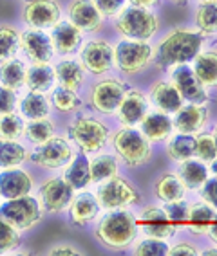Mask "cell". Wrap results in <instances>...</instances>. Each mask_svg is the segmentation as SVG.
Listing matches in <instances>:
<instances>
[{
    "label": "cell",
    "instance_id": "41",
    "mask_svg": "<svg viewBox=\"0 0 217 256\" xmlns=\"http://www.w3.org/2000/svg\"><path fill=\"white\" fill-rule=\"evenodd\" d=\"M22 244V234L17 228L0 216V254H11Z\"/></svg>",
    "mask_w": 217,
    "mask_h": 256
},
{
    "label": "cell",
    "instance_id": "2",
    "mask_svg": "<svg viewBox=\"0 0 217 256\" xmlns=\"http://www.w3.org/2000/svg\"><path fill=\"white\" fill-rule=\"evenodd\" d=\"M94 236L107 249H112V251L127 249L138 236V220L134 213L127 208L107 211V215L100 218L94 229Z\"/></svg>",
    "mask_w": 217,
    "mask_h": 256
},
{
    "label": "cell",
    "instance_id": "3",
    "mask_svg": "<svg viewBox=\"0 0 217 256\" xmlns=\"http://www.w3.org/2000/svg\"><path fill=\"white\" fill-rule=\"evenodd\" d=\"M152 142L145 138L141 130L134 126H123L112 136V148L125 166L138 168L147 164L152 157Z\"/></svg>",
    "mask_w": 217,
    "mask_h": 256
},
{
    "label": "cell",
    "instance_id": "15",
    "mask_svg": "<svg viewBox=\"0 0 217 256\" xmlns=\"http://www.w3.org/2000/svg\"><path fill=\"white\" fill-rule=\"evenodd\" d=\"M172 83L179 90L181 98L188 101V103H201V105H204L208 101L206 87L199 82L194 69L188 67L186 64L172 67Z\"/></svg>",
    "mask_w": 217,
    "mask_h": 256
},
{
    "label": "cell",
    "instance_id": "52",
    "mask_svg": "<svg viewBox=\"0 0 217 256\" xmlns=\"http://www.w3.org/2000/svg\"><path fill=\"white\" fill-rule=\"evenodd\" d=\"M208 236H210V240H212L213 244H217V215L215 218H213L212 226H210V229H208Z\"/></svg>",
    "mask_w": 217,
    "mask_h": 256
},
{
    "label": "cell",
    "instance_id": "56",
    "mask_svg": "<svg viewBox=\"0 0 217 256\" xmlns=\"http://www.w3.org/2000/svg\"><path fill=\"white\" fill-rule=\"evenodd\" d=\"M172 2H174V4H186L188 0H172Z\"/></svg>",
    "mask_w": 217,
    "mask_h": 256
},
{
    "label": "cell",
    "instance_id": "32",
    "mask_svg": "<svg viewBox=\"0 0 217 256\" xmlns=\"http://www.w3.org/2000/svg\"><path fill=\"white\" fill-rule=\"evenodd\" d=\"M26 70H28L26 64L17 56L0 62V85L17 92L26 82Z\"/></svg>",
    "mask_w": 217,
    "mask_h": 256
},
{
    "label": "cell",
    "instance_id": "33",
    "mask_svg": "<svg viewBox=\"0 0 217 256\" xmlns=\"http://www.w3.org/2000/svg\"><path fill=\"white\" fill-rule=\"evenodd\" d=\"M29 152L19 141L0 139V168H17L28 160Z\"/></svg>",
    "mask_w": 217,
    "mask_h": 256
},
{
    "label": "cell",
    "instance_id": "5",
    "mask_svg": "<svg viewBox=\"0 0 217 256\" xmlns=\"http://www.w3.org/2000/svg\"><path fill=\"white\" fill-rule=\"evenodd\" d=\"M154 50L150 44L145 40H129L123 38L114 47L116 67L127 76L143 72L152 62Z\"/></svg>",
    "mask_w": 217,
    "mask_h": 256
},
{
    "label": "cell",
    "instance_id": "29",
    "mask_svg": "<svg viewBox=\"0 0 217 256\" xmlns=\"http://www.w3.org/2000/svg\"><path fill=\"white\" fill-rule=\"evenodd\" d=\"M62 177L74 188L83 190L91 184V160L87 159V154H78L71 159V162L65 166V172Z\"/></svg>",
    "mask_w": 217,
    "mask_h": 256
},
{
    "label": "cell",
    "instance_id": "53",
    "mask_svg": "<svg viewBox=\"0 0 217 256\" xmlns=\"http://www.w3.org/2000/svg\"><path fill=\"white\" fill-rule=\"evenodd\" d=\"M203 256H217V247H210V249H204L203 252H201Z\"/></svg>",
    "mask_w": 217,
    "mask_h": 256
},
{
    "label": "cell",
    "instance_id": "36",
    "mask_svg": "<svg viewBox=\"0 0 217 256\" xmlns=\"http://www.w3.org/2000/svg\"><path fill=\"white\" fill-rule=\"evenodd\" d=\"M24 136L31 144L38 146V144L46 142L47 139H51L55 136V123L49 118L29 119L24 126Z\"/></svg>",
    "mask_w": 217,
    "mask_h": 256
},
{
    "label": "cell",
    "instance_id": "34",
    "mask_svg": "<svg viewBox=\"0 0 217 256\" xmlns=\"http://www.w3.org/2000/svg\"><path fill=\"white\" fill-rule=\"evenodd\" d=\"M195 154V138L192 134H177L166 144V156L176 162L192 159Z\"/></svg>",
    "mask_w": 217,
    "mask_h": 256
},
{
    "label": "cell",
    "instance_id": "40",
    "mask_svg": "<svg viewBox=\"0 0 217 256\" xmlns=\"http://www.w3.org/2000/svg\"><path fill=\"white\" fill-rule=\"evenodd\" d=\"M51 105L55 106L58 112H62V114H71V112H76L78 108H82V100H80V96L76 94V90L56 87V88H53Z\"/></svg>",
    "mask_w": 217,
    "mask_h": 256
},
{
    "label": "cell",
    "instance_id": "50",
    "mask_svg": "<svg viewBox=\"0 0 217 256\" xmlns=\"http://www.w3.org/2000/svg\"><path fill=\"white\" fill-rule=\"evenodd\" d=\"M47 254H53V256H78L82 254L80 249H76L74 246H69V244H60V246H55L51 247Z\"/></svg>",
    "mask_w": 217,
    "mask_h": 256
},
{
    "label": "cell",
    "instance_id": "54",
    "mask_svg": "<svg viewBox=\"0 0 217 256\" xmlns=\"http://www.w3.org/2000/svg\"><path fill=\"white\" fill-rule=\"evenodd\" d=\"M210 170H212V174H213V175H215V177H217V157H215V159L212 160V162H210Z\"/></svg>",
    "mask_w": 217,
    "mask_h": 256
},
{
    "label": "cell",
    "instance_id": "20",
    "mask_svg": "<svg viewBox=\"0 0 217 256\" xmlns=\"http://www.w3.org/2000/svg\"><path fill=\"white\" fill-rule=\"evenodd\" d=\"M49 34H51L55 52H58V54H62V56L76 52L83 42V32L80 31L73 22H69V20L56 22L51 28Z\"/></svg>",
    "mask_w": 217,
    "mask_h": 256
},
{
    "label": "cell",
    "instance_id": "23",
    "mask_svg": "<svg viewBox=\"0 0 217 256\" xmlns=\"http://www.w3.org/2000/svg\"><path fill=\"white\" fill-rule=\"evenodd\" d=\"M150 100L157 108L165 112V114H176L177 110L183 106V98H181L179 90L174 87L172 82H156L150 87Z\"/></svg>",
    "mask_w": 217,
    "mask_h": 256
},
{
    "label": "cell",
    "instance_id": "25",
    "mask_svg": "<svg viewBox=\"0 0 217 256\" xmlns=\"http://www.w3.org/2000/svg\"><path fill=\"white\" fill-rule=\"evenodd\" d=\"M17 108H19V114L24 119H28V121L29 119L49 118V114H51V100L44 92L28 90V94H24L17 101Z\"/></svg>",
    "mask_w": 217,
    "mask_h": 256
},
{
    "label": "cell",
    "instance_id": "27",
    "mask_svg": "<svg viewBox=\"0 0 217 256\" xmlns=\"http://www.w3.org/2000/svg\"><path fill=\"white\" fill-rule=\"evenodd\" d=\"M55 76L58 87L78 92V88L83 85V80H85V69L80 62L67 58L55 65Z\"/></svg>",
    "mask_w": 217,
    "mask_h": 256
},
{
    "label": "cell",
    "instance_id": "11",
    "mask_svg": "<svg viewBox=\"0 0 217 256\" xmlns=\"http://www.w3.org/2000/svg\"><path fill=\"white\" fill-rule=\"evenodd\" d=\"M80 64L83 65L85 72L96 76L107 74L114 67V47L102 38L85 42L80 50Z\"/></svg>",
    "mask_w": 217,
    "mask_h": 256
},
{
    "label": "cell",
    "instance_id": "45",
    "mask_svg": "<svg viewBox=\"0 0 217 256\" xmlns=\"http://www.w3.org/2000/svg\"><path fill=\"white\" fill-rule=\"evenodd\" d=\"M165 213L168 216V220L172 222L174 228H181V226L186 224V220H188V211H190V204L183 200H176V202H166L165 204Z\"/></svg>",
    "mask_w": 217,
    "mask_h": 256
},
{
    "label": "cell",
    "instance_id": "37",
    "mask_svg": "<svg viewBox=\"0 0 217 256\" xmlns=\"http://www.w3.org/2000/svg\"><path fill=\"white\" fill-rule=\"evenodd\" d=\"M195 26L203 34H217V0L199 2L195 10Z\"/></svg>",
    "mask_w": 217,
    "mask_h": 256
},
{
    "label": "cell",
    "instance_id": "16",
    "mask_svg": "<svg viewBox=\"0 0 217 256\" xmlns=\"http://www.w3.org/2000/svg\"><path fill=\"white\" fill-rule=\"evenodd\" d=\"M148 112V100L141 90H125L123 100L116 108V118L123 126H136Z\"/></svg>",
    "mask_w": 217,
    "mask_h": 256
},
{
    "label": "cell",
    "instance_id": "14",
    "mask_svg": "<svg viewBox=\"0 0 217 256\" xmlns=\"http://www.w3.org/2000/svg\"><path fill=\"white\" fill-rule=\"evenodd\" d=\"M125 90L127 88H125V85L120 80H102V82L94 83L93 87H91L89 103L100 114H112V112H116L120 101L123 100Z\"/></svg>",
    "mask_w": 217,
    "mask_h": 256
},
{
    "label": "cell",
    "instance_id": "9",
    "mask_svg": "<svg viewBox=\"0 0 217 256\" xmlns=\"http://www.w3.org/2000/svg\"><path fill=\"white\" fill-rule=\"evenodd\" d=\"M73 157H74V152L73 146H71V142L64 138L53 136L46 142L35 146V150L29 154L28 159L31 160L33 164L40 166V168L58 170V168H65L71 162Z\"/></svg>",
    "mask_w": 217,
    "mask_h": 256
},
{
    "label": "cell",
    "instance_id": "18",
    "mask_svg": "<svg viewBox=\"0 0 217 256\" xmlns=\"http://www.w3.org/2000/svg\"><path fill=\"white\" fill-rule=\"evenodd\" d=\"M33 190V177L28 170L20 168H6L0 172V197L10 200L29 195Z\"/></svg>",
    "mask_w": 217,
    "mask_h": 256
},
{
    "label": "cell",
    "instance_id": "39",
    "mask_svg": "<svg viewBox=\"0 0 217 256\" xmlns=\"http://www.w3.org/2000/svg\"><path fill=\"white\" fill-rule=\"evenodd\" d=\"M20 50V31L11 24H0V62L15 58Z\"/></svg>",
    "mask_w": 217,
    "mask_h": 256
},
{
    "label": "cell",
    "instance_id": "47",
    "mask_svg": "<svg viewBox=\"0 0 217 256\" xmlns=\"http://www.w3.org/2000/svg\"><path fill=\"white\" fill-rule=\"evenodd\" d=\"M199 193H201L203 202H206L208 206H212L213 210H217V177L206 178L203 186L199 188Z\"/></svg>",
    "mask_w": 217,
    "mask_h": 256
},
{
    "label": "cell",
    "instance_id": "8",
    "mask_svg": "<svg viewBox=\"0 0 217 256\" xmlns=\"http://www.w3.org/2000/svg\"><path fill=\"white\" fill-rule=\"evenodd\" d=\"M96 198L100 202V208L111 211V210H125L132 206L139 200V195L136 188L118 175L102 180L96 190Z\"/></svg>",
    "mask_w": 217,
    "mask_h": 256
},
{
    "label": "cell",
    "instance_id": "51",
    "mask_svg": "<svg viewBox=\"0 0 217 256\" xmlns=\"http://www.w3.org/2000/svg\"><path fill=\"white\" fill-rule=\"evenodd\" d=\"M132 6H138V8H147V10H150V8H156L157 4H159V0H129Z\"/></svg>",
    "mask_w": 217,
    "mask_h": 256
},
{
    "label": "cell",
    "instance_id": "28",
    "mask_svg": "<svg viewBox=\"0 0 217 256\" xmlns=\"http://www.w3.org/2000/svg\"><path fill=\"white\" fill-rule=\"evenodd\" d=\"M208 166L206 162L199 160L197 157H192V159H186L183 162H179V168H177V177L181 178V182L185 184L186 190H199L203 186L204 180L208 178Z\"/></svg>",
    "mask_w": 217,
    "mask_h": 256
},
{
    "label": "cell",
    "instance_id": "44",
    "mask_svg": "<svg viewBox=\"0 0 217 256\" xmlns=\"http://www.w3.org/2000/svg\"><path fill=\"white\" fill-rule=\"evenodd\" d=\"M194 157H197L203 162H212L217 157V148L213 142L212 134H197L195 136V154Z\"/></svg>",
    "mask_w": 217,
    "mask_h": 256
},
{
    "label": "cell",
    "instance_id": "17",
    "mask_svg": "<svg viewBox=\"0 0 217 256\" xmlns=\"http://www.w3.org/2000/svg\"><path fill=\"white\" fill-rule=\"evenodd\" d=\"M67 14L69 22H73L82 32H98L103 26V16L93 0H73L67 8Z\"/></svg>",
    "mask_w": 217,
    "mask_h": 256
},
{
    "label": "cell",
    "instance_id": "35",
    "mask_svg": "<svg viewBox=\"0 0 217 256\" xmlns=\"http://www.w3.org/2000/svg\"><path fill=\"white\" fill-rule=\"evenodd\" d=\"M213 218H215L213 208L208 206L206 202H201V204H192V206H190L186 224L194 231V234H206L210 226H212Z\"/></svg>",
    "mask_w": 217,
    "mask_h": 256
},
{
    "label": "cell",
    "instance_id": "6",
    "mask_svg": "<svg viewBox=\"0 0 217 256\" xmlns=\"http://www.w3.org/2000/svg\"><path fill=\"white\" fill-rule=\"evenodd\" d=\"M69 138L83 154H96L109 141V128L100 119L82 116L69 124Z\"/></svg>",
    "mask_w": 217,
    "mask_h": 256
},
{
    "label": "cell",
    "instance_id": "10",
    "mask_svg": "<svg viewBox=\"0 0 217 256\" xmlns=\"http://www.w3.org/2000/svg\"><path fill=\"white\" fill-rule=\"evenodd\" d=\"M74 197V188L64 177L46 178L38 188V202L42 210L51 215H58L69 208Z\"/></svg>",
    "mask_w": 217,
    "mask_h": 256
},
{
    "label": "cell",
    "instance_id": "49",
    "mask_svg": "<svg viewBox=\"0 0 217 256\" xmlns=\"http://www.w3.org/2000/svg\"><path fill=\"white\" fill-rule=\"evenodd\" d=\"M197 251L190 242H177L168 247V256H195Z\"/></svg>",
    "mask_w": 217,
    "mask_h": 256
},
{
    "label": "cell",
    "instance_id": "13",
    "mask_svg": "<svg viewBox=\"0 0 217 256\" xmlns=\"http://www.w3.org/2000/svg\"><path fill=\"white\" fill-rule=\"evenodd\" d=\"M20 49L31 64H51L55 56L51 34L46 32V29L28 28L20 32Z\"/></svg>",
    "mask_w": 217,
    "mask_h": 256
},
{
    "label": "cell",
    "instance_id": "46",
    "mask_svg": "<svg viewBox=\"0 0 217 256\" xmlns=\"http://www.w3.org/2000/svg\"><path fill=\"white\" fill-rule=\"evenodd\" d=\"M103 18H116L127 8L129 0H93Z\"/></svg>",
    "mask_w": 217,
    "mask_h": 256
},
{
    "label": "cell",
    "instance_id": "38",
    "mask_svg": "<svg viewBox=\"0 0 217 256\" xmlns=\"http://www.w3.org/2000/svg\"><path fill=\"white\" fill-rule=\"evenodd\" d=\"M118 175V160L111 154H100L91 160V182L100 184L102 180Z\"/></svg>",
    "mask_w": 217,
    "mask_h": 256
},
{
    "label": "cell",
    "instance_id": "55",
    "mask_svg": "<svg viewBox=\"0 0 217 256\" xmlns=\"http://www.w3.org/2000/svg\"><path fill=\"white\" fill-rule=\"evenodd\" d=\"M212 138H213V142H215V148H217V126H213Z\"/></svg>",
    "mask_w": 217,
    "mask_h": 256
},
{
    "label": "cell",
    "instance_id": "30",
    "mask_svg": "<svg viewBox=\"0 0 217 256\" xmlns=\"http://www.w3.org/2000/svg\"><path fill=\"white\" fill-rule=\"evenodd\" d=\"M154 193L156 197L161 202H176L183 200L186 193L185 184L181 182V178L177 177V174H172V172H166V174L159 175V178L154 184Z\"/></svg>",
    "mask_w": 217,
    "mask_h": 256
},
{
    "label": "cell",
    "instance_id": "57",
    "mask_svg": "<svg viewBox=\"0 0 217 256\" xmlns=\"http://www.w3.org/2000/svg\"><path fill=\"white\" fill-rule=\"evenodd\" d=\"M199 2H212V0H199Z\"/></svg>",
    "mask_w": 217,
    "mask_h": 256
},
{
    "label": "cell",
    "instance_id": "4",
    "mask_svg": "<svg viewBox=\"0 0 217 256\" xmlns=\"http://www.w3.org/2000/svg\"><path fill=\"white\" fill-rule=\"evenodd\" d=\"M114 26L116 31L123 38L148 42L150 38L156 36L157 29H159V18L154 11L147 10V8L130 6L116 16Z\"/></svg>",
    "mask_w": 217,
    "mask_h": 256
},
{
    "label": "cell",
    "instance_id": "19",
    "mask_svg": "<svg viewBox=\"0 0 217 256\" xmlns=\"http://www.w3.org/2000/svg\"><path fill=\"white\" fill-rule=\"evenodd\" d=\"M138 228H141V231L147 236L161 238V240H168V238L176 234V228L168 220L165 210L156 206H148L141 211L138 220Z\"/></svg>",
    "mask_w": 217,
    "mask_h": 256
},
{
    "label": "cell",
    "instance_id": "7",
    "mask_svg": "<svg viewBox=\"0 0 217 256\" xmlns=\"http://www.w3.org/2000/svg\"><path fill=\"white\" fill-rule=\"evenodd\" d=\"M44 210H42L38 198L31 195H24L19 198H10L0 206V216L6 218L13 228L22 231L35 228L42 220Z\"/></svg>",
    "mask_w": 217,
    "mask_h": 256
},
{
    "label": "cell",
    "instance_id": "22",
    "mask_svg": "<svg viewBox=\"0 0 217 256\" xmlns=\"http://www.w3.org/2000/svg\"><path fill=\"white\" fill-rule=\"evenodd\" d=\"M206 106L201 105V103H188V105H183L177 110L172 124L181 134H197L206 123Z\"/></svg>",
    "mask_w": 217,
    "mask_h": 256
},
{
    "label": "cell",
    "instance_id": "42",
    "mask_svg": "<svg viewBox=\"0 0 217 256\" xmlns=\"http://www.w3.org/2000/svg\"><path fill=\"white\" fill-rule=\"evenodd\" d=\"M24 118L17 112L0 116V139H11V141H19L24 136Z\"/></svg>",
    "mask_w": 217,
    "mask_h": 256
},
{
    "label": "cell",
    "instance_id": "31",
    "mask_svg": "<svg viewBox=\"0 0 217 256\" xmlns=\"http://www.w3.org/2000/svg\"><path fill=\"white\" fill-rule=\"evenodd\" d=\"M194 72L204 87H217V50H201L194 60Z\"/></svg>",
    "mask_w": 217,
    "mask_h": 256
},
{
    "label": "cell",
    "instance_id": "12",
    "mask_svg": "<svg viewBox=\"0 0 217 256\" xmlns=\"http://www.w3.org/2000/svg\"><path fill=\"white\" fill-rule=\"evenodd\" d=\"M20 18L28 28L51 29L62 20V8L56 0H26Z\"/></svg>",
    "mask_w": 217,
    "mask_h": 256
},
{
    "label": "cell",
    "instance_id": "24",
    "mask_svg": "<svg viewBox=\"0 0 217 256\" xmlns=\"http://www.w3.org/2000/svg\"><path fill=\"white\" fill-rule=\"evenodd\" d=\"M141 134L148 139L150 142H163L172 136L174 124L172 119L168 118V114L165 112H147L145 118L141 119Z\"/></svg>",
    "mask_w": 217,
    "mask_h": 256
},
{
    "label": "cell",
    "instance_id": "1",
    "mask_svg": "<svg viewBox=\"0 0 217 256\" xmlns=\"http://www.w3.org/2000/svg\"><path fill=\"white\" fill-rule=\"evenodd\" d=\"M203 32L195 29L177 28L166 32L154 50V64L159 69H172L188 64L203 50Z\"/></svg>",
    "mask_w": 217,
    "mask_h": 256
},
{
    "label": "cell",
    "instance_id": "21",
    "mask_svg": "<svg viewBox=\"0 0 217 256\" xmlns=\"http://www.w3.org/2000/svg\"><path fill=\"white\" fill-rule=\"evenodd\" d=\"M69 218L74 226L83 228V226L91 224L100 213V202H98L96 195L89 192L78 193L76 197H73L69 204Z\"/></svg>",
    "mask_w": 217,
    "mask_h": 256
},
{
    "label": "cell",
    "instance_id": "26",
    "mask_svg": "<svg viewBox=\"0 0 217 256\" xmlns=\"http://www.w3.org/2000/svg\"><path fill=\"white\" fill-rule=\"evenodd\" d=\"M56 76H55V67L51 64H31L26 70V82L24 85L28 87V90L35 92H51L55 88Z\"/></svg>",
    "mask_w": 217,
    "mask_h": 256
},
{
    "label": "cell",
    "instance_id": "48",
    "mask_svg": "<svg viewBox=\"0 0 217 256\" xmlns=\"http://www.w3.org/2000/svg\"><path fill=\"white\" fill-rule=\"evenodd\" d=\"M17 101L19 100H17L15 90L0 85V116L15 112V108H17Z\"/></svg>",
    "mask_w": 217,
    "mask_h": 256
},
{
    "label": "cell",
    "instance_id": "43",
    "mask_svg": "<svg viewBox=\"0 0 217 256\" xmlns=\"http://www.w3.org/2000/svg\"><path fill=\"white\" fill-rule=\"evenodd\" d=\"M168 247L170 246L166 244V240L147 236L136 244L134 254L136 256H166L168 254Z\"/></svg>",
    "mask_w": 217,
    "mask_h": 256
}]
</instances>
